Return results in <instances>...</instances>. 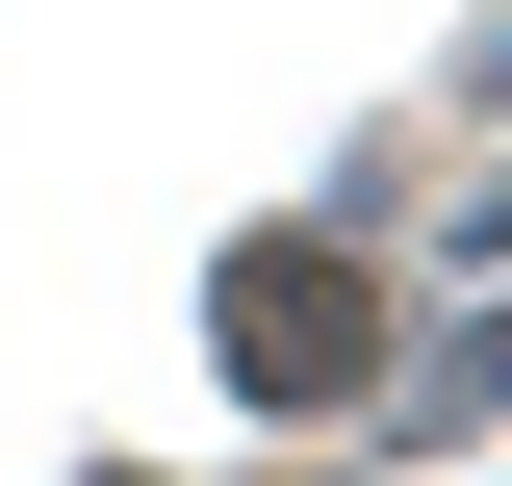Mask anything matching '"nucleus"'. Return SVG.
<instances>
[{
  "instance_id": "f257e3e1",
  "label": "nucleus",
  "mask_w": 512,
  "mask_h": 486,
  "mask_svg": "<svg viewBox=\"0 0 512 486\" xmlns=\"http://www.w3.org/2000/svg\"><path fill=\"white\" fill-rule=\"evenodd\" d=\"M231 384H256V410H359V384H384V307H359V256L256 231V256H231Z\"/></svg>"
}]
</instances>
